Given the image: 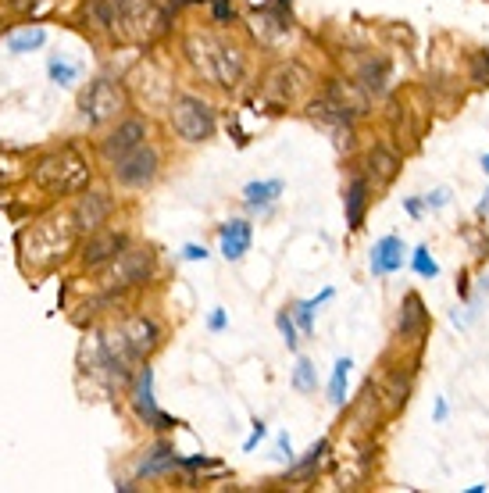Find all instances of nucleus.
Listing matches in <instances>:
<instances>
[{"label": "nucleus", "instance_id": "obj_1", "mask_svg": "<svg viewBox=\"0 0 489 493\" xmlns=\"http://www.w3.org/2000/svg\"><path fill=\"white\" fill-rule=\"evenodd\" d=\"M76 236H79V229H76V222H72V211H68V215L54 211V215L32 222V229L22 236L25 261H29L32 269H50V265H58V261H65V258L72 254Z\"/></svg>", "mask_w": 489, "mask_h": 493}, {"label": "nucleus", "instance_id": "obj_2", "mask_svg": "<svg viewBox=\"0 0 489 493\" xmlns=\"http://www.w3.org/2000/svg\"><path fill=\"white\" fill-rule=\"evenodd\" d=\"M32 179L54 197H72L90 187V161L76 147H58L32 165Z\"/></svg>", "mask_w": 489, "mask_h": 493}, {"label": "nucleus", "instance_id": "obj_3", "mask_svg": "<svg viewBox=\"0 0 489 493\" xmlns=\"http://www.w3.org/2000/svg\"><path fill=\"white\" fill-rule=\"evenodd\" d=\"M154 272H158V254L150 247H125L100 269V283L107 294H122V290L147 287L154 279Z\"/></svg>", "mask_w": 489, "mask_h": 493}, {"label": "nucleus", "instance_id": "obj_4", "mask_svg": "<svg viewBox=\"0 0 489 493\" xmlns=\"http://www.w3.org/2000/svg\"><path fill=\"white\" fill-rule=\"evenodd\" d=\"M129 104H132V94H129L125 83L94 79L79 97V111L90 122V129H107V125H114L129 114Z\"/></svg>", "mask_w": 489, "mask_h": 493}, {"label": "nucleus", "instance_id": "obj_5", "mask_svg": "<svg viewBox=\"0 0 489 493\" xmlns=\"http://www.w3.org/2000/svg\"><path fill=\"white\" fill-rule=\"evenodd\" d=\"M165 111H168L172 132H176L183 143H207V140L214 136V129H218L214 107H211L207 100L194 97V94H176Z\"/></svg>", "mask_w": 489, "mask_h": 493}, {"label": "nucleus", "instance_id": "obj_6", "mask_svg": "<svg viewBox=\"0 0 489 493\" xmlns=\"http://www.w3.org/2000/svg\"><path fill=\"white\" fill-rule=\"evenodd\" d=\"M314 90V76L300 65V61H279L268 68L265 83H261V94L268 104L276 107H296V104H307Z\"/></svg>", "mask_w": 489, "mask_h": 493}, {"label": "nucleus", "instance_id": "obj_7", "mask_svg": "<svg viewBox=\"0 0 489 493\" xmlns=\"http://www.w3.org/2000/svg\"><path fill=\"white\" fill-rule=\"evenodd\" d=\"M118 32L140 47L161 40L168 32V11L158 4V0H129L125 4V14L118 22Z\"/></svg>", "mask_w": 489, "mask_h": 493}, {"label": "nucleus", "instance_id": "obj_8", "mask_svg": "<svg viewBox=\"0 0 489 493\" xmlns=\"http://www.w3.org/2000/svg\"><path fill=\"white\" fill-rule=\"evenodd\" d=\"M161 176V151L154 143H140L136 151L111 161V179L125 190H147Z\"/></svg>", "mask_w": 489, "mask_h": 493}, {"label": "nucleus", "instance_id": "obj_9", "mask_svg": "<svg viewBox=\"0 0 489 493\" xmlns=\"http://www.w3.org/2000/svg\"><path fill=\"white\" fill-rule=\"evenodd\" d=\"M147 136H150V122H147L143 114H125L122 122H114V125L104 132V140H100V158H104V161H118L122 154H129V151H136L140 143H147Z\"/></svg>", "mask_w": 489, "mask_h": 493}, {"label": "nucleus", "instance_id": "obj_10", "mask_svg": "<svg viewBox=\"0 0 489 493\" xmlns=\"http://www.w3.org/2000/svg\"><path fill=\"white\" fill-rule=\"evenodd\" d=\"M111 211H114V200L111 194H104V190H83V194H76V204H72V222H76V229H79V236H90V233H97L107 225V218H111Z\"/></svg>", "mask_w": 489, "mask_h": 493}, {"label": "nucleus", "instance_id": "obj_11", "mask_svg": "<svg viewBox=\"0 0 489 493\" xmlns=\"http://www.w3.org/2000/svg\"><path fill=\"white\" fill-rule=\"evenodd\" d=\"M132 407H136L140 422H147L150 429H161V433H165V429H176V425H179L172 415H165V411L158 407V400H154V372H150V369H140V372H136Z\"/></svg>", "mask_w": 489, "mask_h": 493}, {"label": "nucleus", "instance_id": "obj_12", "mask_svg": "<svg viewBox=\"0 0 489 493\" xmlns=\"http://www.w3.org/2000/svg\"><path fill=\"white\" fill-rule=\"evenodd\" d=\"M100 361H104V369L111 372L114 383H129V379H132V365H136L140 358H136V351L129 347L125 333L114 329V333H104V340H100Z\"/></svg>", "mask_w": 489, "mask_h": 493}, {"label": "nucleus", "instance_id": "obj_13", "mask_svg": "<svg viewBox=\"0 0 489 493\" xmlns=\"http://www.w3.org/2000/svg\"><path fill=\"white\" fill-rule=\"evenodd\" d=\"M361 172L368 176V183L376 190H390L393 183H396V176L403 172V158L393 151L390 143H372L365 151V169Z\"/></svg>", "mask_w": 489, "mask_h": 493}, {"label": "nucleus", "instance_id": "obj_14", "mask_svg": "<svg viewBox=\"0 0 489 493\" xmlns=\"http://www.w3.org/2000/svg\"><path fill=\"white\" fill-rule=\"evenodd\" d=\"M125 247H129V236L104 225V229L86 236V243L79 247V261H83V269H104V265H107L114 254H122Z\"/></svg>", "mask_w": 489, "mask_h": 493}, {"label": "nucleus", "instance_id": "obj_15", "mask_svg": "<svg viewBox=\"0 0 489 493\" xmlns=\"http://www.w3.org/2000/svg\"><path fill=\"white\" fill-rule=\"evenodd\" d=\"M325 94L336 100L340 107H347L358 122L361 118H368L372 114V94L358 83V79H347V76H332L329 83H325Z\"/></svg>", "mask_w": 489, "mask_h": 493}, {"label": "nucleus", "instance_id": "obj_16", "mask_svg": "<svg viewBox=\"0 0 489 493\" xmlns=\"http://www.w3.org/2000/svg\"><path fill=\"white\" fill-rule=\"evenodd\" d=\"M122 333H125V340H129V347L136 351L140 361L150 358V354L161 347V325H158L150 315H129V318L122 322Z\"/></svg>", "mask_w": 489, "mask_h": 493}, {"label": "nucleus", "instance_id": "obj_17", "mask_svg": "<svg viewBox=\"0 0 489 493\" xmlns=\"http://www.w3.org/2000/svg\"><path fill=\"white\" fill-rule=\"evenodd\" d=\"M368 204H372V183H368V176H365V172H354V176H350V183H347V197H343L347 229H350V233H361V229H365Z\"/></svg>", "mask_w": 489, "mask_h": 493}, {"label": "nucleus", "instance_id": "obj_18", "mask_svg": "<svg viewBox=\"0 0 489 493\" xmlns=\"http://www.w3.org/2000/svg\"><path fill=\"white\" fill-rule=\"evenodd\" d=\"M429 329V311H425V300L414 294H403L400 304V315H396V336L400 340H421Z\"/></svg>", "mask_w": 489, "mask_h": 493}, {"label": "nucleus", "instance_id": "obj_19", "mask_svg": "<svg viewBox=\"0 0 489 493\" xmlns=\"http://www.w3.org/2000/svg\"><path fill=\"white\" fill-rule=\"evenodd\" d=\"M247 72V54L236 47V43H218V54H214V83L218 87H240Z\"/></svg>", "mask_w": 489, "mask_h": 493}, {"label": "nucleus", "instance_id": "obj_20", "mask_svg": "<svg viewBox=\"0 0 489 493\" xmlns=\"http://www.w3.org/2000/svg\"><path fill=\"white\" fill-rule=\"evenodd\" d=\"M218 43H222V40H214V36H207V32H190L186 43H183V50H186V58L194 61V68L200 76H207L211 83H214V54H218Z\"/></svg>", "mask_w": 489, "mask_h": 493}, {"label": "nucleus", "instance_id": "obj_21", "mask_svg": "<svg viewBox=\"0 0 489 493\" xmlns=\"http://www.w3.org/2000/svg\"><path fill=\"white\" fill-rule=\"evenodd\" d=\"M303 107H307V114H311V118H318L321 125H332V129H354V122H358L347 107H340V104L329 97V94L311 97Z\"/></svg>", "mask_w": 489, "mask_h": 493}, {"label": "nucleus", "instance_id": "obj_22", "mask_svg": "<svg viewBox=\"0 0 489 493\" xmlns=\"http://www.w3.org/2000/svg\"><path fill=\"white\" fill-rule=\"evenodd\" d=\"M400 265H403V243H400L396 236H383V240L372 247V258H368L372 276H393Z\"/></svg>", "mask_w": 489, "mask_h": 493}, {"label": "nucleus", "instance_id": "obj_23", "mask_svg": "<svg viewBox=\"0 0 489 493\" xmlns=\"http://www.w3.org/2000/svg\"><path fill=\"white\" fill-rule=\"evenodd\" d=\"M218 236H222V254H225L229 261H240V258L250 251V240H254L250 222H243V218L225 222V225L218 229Z\"/></svg>", "mask_w": 489, "mask_h": 493}, {"label": "nucleus", "instance_id": "obj_24", "mask_svg": "<svg viewBox=\"0 0 489 493\" xmlns=\"http://www.w3.org/2000/svg\"><path fill=\"white\" fill-rule=\"evenodd\" d=\"M254 32H258V40L261 43H279V40H286L290 32H294V25H290V18L283 14V11H258L254 14Z\"/></svg>", "mask_w": 489, "mask_h": 493}, {"label": "nucleus", "instance_id": "obj_25", "mask_svg": "<svg viewBox=\"0 0 489 493\" xmlns=\"http://www.w3.org/2000/svg\"><path fill=\"white\" fill-rule=\"evenodd\" d=\"M358 83H361L372 97H386V90H390V61H386V58H368V61L358 68Z\"/></svg>", "mask_w": 489, "mask_h": 493}, {"label": "nucleus", "instance_id": "obj_26", "mask_svg": "<svg viewBox=\"0 0 489 493\" xmlns=\"http://www.w3.org/2000/svg\"><path fill=\"white\" fill-rule=\"evenodd\" d=\"M129 0H86V22L97 29H118Z\"/></svg>", "mask_w": 489, "mask_h": 493}, {"label": "nucleus", "instance_id": "obj_27", "mask_svg": "<svg viewBox=\"0 0 489 493\" xmlns=\"http://www.w3.org/2000/svg\"><path fill=\"white\" fill-rule=\"evenodd\" d=\"M407 397H411V376L403 372H390L386 383H383V404H386V415H400L407 407Z\"/></svg>", "mask_w": 489, "mask_h": 493}, {"label": "nucleus", "instance_id": "obj_28", "mask_svg": "<svg viewBox=\"0 0 489 493\" xmlns=\"http://www.w3.org/2000/svg\"><path fill=\"white\" fill-rule=\"evenodd\" d=\"M176 465H183V458L176 454V447H168V443H158L147 458H143V465H140V476H165L168 469H176Z\"/></svg>", "mask_w": 489, "mask_h": 493}, {"label": "nucleus", "instance_id": "obj_29", "mask_svg": "<svg viewBox=\"0 0 489 493\" xmlns=\"http://www.w3.org/2000/svg\"><path fill=\"white\" fill-rule=\"evenodd\" d=\"M283 179H265V183H247V190H243V200L250 204V207H272L276 200L283 197Z\"/></svg>", "mask_w": 489, "mask_h": 493}, {"label": "nucleus", "instance_id": "obj_30", "mask_svg": "<svg viewBox=\"0 0 489 493\" xmlns=\"http://www.w3.org/2000/svg\"><path fill=\"white\" fill-rule=\"evenodd\" d=\"M350 369H354L350 358H340L336 369H332V379H329V400H332L336 407L347 404V379H350Z\"/></svg>", "mask_w": 489, "mask_h": 493}, {"label": "nucleus", "instance_id": "obj_31", "mask_svg": "<svg viewBox=\"0 0 489 493\" xmlns=\"http://www.w3.org/2000/svg\"><path fill=\"white\" fill-rule=\"evenodd\" d=\"M329 297H332V290H321V297H311V300H300V304H296L294 322H296V329H300V333H311V329H314V307H318V304H325Z\"/></svg>", "mask_w": 489, "mask_h": 493}, {"label": "nucleus", "instance_id": "obj_32", "mask_svg": "<svg viewBox=\"0 0 489 493\" xmlns=\"http://www.w3.org/2000/svg\"><path fill=\"white\" fill-rule=\"evenodd\" d=\"M325 454H329V440H318V443L307 451V458H303V461L294 469V479H307V476L321 465V458H325Z\"/></svg>", "mask_w": 489, "mask_h": 493}, {"label": "nucleus", "instance_id": "obj_33", "mask_svg": "<svg viewBox=\"0 0 489 493\" xmlns=\"http://www.w3.org/2000/svg\"><path fill=\"white\" fill-rule=\"evenodd\" d=\"M294 390L296 394H314L318 390V379H314V365L307 358H300L294 369Z\"/></svg>", "mask_w": 489, "mask_h": 493}, {"label": "nucleus", "instance_id": "obj_34", "mask_svg": "<svg viewBox=\"0 0 489 493\" xmlns=\"http://www.w3.org/2000/svg\"><path fill=\"white\" fill-rule=\"evenodd\" d=\"M411 269H414L421 279H436V276H439V265L432 261L429 247H414V254H411Z\"/></svg>", "mask_w": 489, "mask_h": 493}, {"label": "nucleus", "instance_id": "obj_35", "mask_svg": "<svg viewBox=\"0 0 489 493\" xmlns=\"http://www.w3.org/2000/svg\"><path fill=\"white\" fill-rule=\"evenodd\" d=\"M43 40H47V32H43V29H29V32H22V36H14V40H11V50H14V54H25V50L43 47Z\"/></svg>", "mask_w": 489, "mask_h": 493}, {"label": "nucleus", "instance_id": "obj_36", "mask_svg": "<svg viewBox=\"0 0 489 493\" xmlns=\"http://www.w3.org/2000/svg\"><path fill=\"white\" fill-rule=\"evenodd\" d=\"M276 325H279V333H283L286 347H290V351H296V343H300V340H296V322H294V318H290L286 311H279V315H276Z\"/></svg>", "mask_w": 489, "mask_h": 493}, {"label": "nucleus", "instance_id": "obj_37", "mask_svg": "<svg viewBox=\"0 0 489 493\" xmlns=\"http://www.w3.org/2000/svg\"><path fill=\"white\" fill-rule=\"evenodd\" d=\"M50 76H54V83H58V87H68L79 72H76V65H61V61H54V65H50Z\"/></svg>", "mask_w": 489, "mask_h": 493}, {"label": "nucleus", "instance_id": "obj_38", "mask_svg": "<svg viewBox=\"0 0 489 493\" xmlns=\"http://www.w3.org/2000/svg\"><path fill=\"white\" fill-rule=\"evenodd\" d=\"M472 76H475V83H489V58L486 54H475V58H472Z\"/></svg>", "mask_w": 489, "mask_h": 493}, {"label": "nucleus", "instance_id": "obj_39", "mask_svg": "<svg viewBox=\"0 0 489 493\" xmlns=\"http://www.w3.org/2000/svg\"><path fill=\"white\" fill-rule=\"evenodd\" d=\"M7 4V11H14V14H32L36 7H40V0H4Z\"/></svg>", "mask_w": 489, "mask_h": 493}, {"label": "nucleus", "instance_id": "obj_40", "mask_svg": "<svg viewBox=\"0 0 489 493\" xmlns=\"http://www.w3.org/2000/svg\"><path fill=\"white\" fill-rule=\"evenodd\" d=\"M211 11H214V22H229L232 18V4L229 0H211Z\"/></svg>", "mask_w": 489, "mask_h": 493}, {"label": "nucleus", "instance_id": "obj_41", "mask_svg": "<svg viewBox=\"0 0 489 493\" xmlns=\"http://www.w3.org/2000/svg\"><path fill=\"white\" fill-rule=\"evenodd\" d=\"M447 200H450L447 190H436V194H429V197H425V207H436V211H439V207H447Z\"/></svg>", "mask_w": 489, "mask_h": 493}, {"label": "nucleus", "instance_id": "obj_42", "mask_svg": "<svg viewBox=\"0 0 489 493\" xmlns=\"http://www.w3.org/2000/svg\"><path fill=\"white\" fill-rule=\"evenodd\" d=\"M261 440H265V422H254V436L247 440V451H254Z\"/></svg>", "mask_w": 489, "mask_h": 493}, {"label": "nucleus", "instance_id": "obj_43", "mask_svg": "<svg viewBox=\"0 0 489 493\" xmlns=\"http://www.w3.org/2000/svg\"><path fill=\"white\" fill-rule=\"evenodd\" d=\"M403 207H407V215H411V218H421V200L418 197H407L403 200Z\"/></svg>", "mask_w": 489, "mask_h": 493}, {"label": "nucleus", "instance_id": "obj_44", "mask_svg": "<svg viewBox=\"0 0 489 493\" xmlns=\"http://www.w3.org/2000/svg\"><path fill=\"white\" fill-rule=\"evenodd\" d=\"M186 258H190V261H200V258H207V251L196 247V243H190V247H186Z\"/></svg>", "mask_w": 489, "mask_h": 493}, {"label": "nucleus", "instance_id": "obj_45", "mask_svg": "<svg viewBox=\"0 0 489 493\" xmlns=\"http://www.w3.org/2000/svg\"><path fill=\"white\" fill-rule=\"evenodd\" d=\"M190 4H211V0H168L172 11H183V7H190Z\"/></svg>", "mask_w": 489, "mask_h": 493}, {"label": "nucleus", "instance_id": "obj_46", "mask_svg": "<svg viewBox=\"0 0 489 493\" xmlns=\"http://www.w3.org/2000/svg\"><path fill=\"white\" fill-rule=\"evenodd\" d=\"M211 329H214V333L225 329V311H214V315H211Z\"/></svg>", "mask_w": 489, "mask_h": 493}, {"label": "nucleus", "instance_id": "obj_47", "mask_svg": "<svg viewBox=\"0 0 489 493\" xmlns=\"http://www.w3.org/2000/svg\"><path fill=\"white\" fill-rule=\"evenodd\" d=\"M443 418H447V400L439 397V400H436V422H443Z\"/></svg>", "mask_w": 489, "mask_h": 493}, {"label": "nucleus", "instance_id": "obj_48", "mask_svg": "<svg viewBox=\"0 0 489 493\" xmlns=\"http://www.w3.org/2000/svg\"><path fill=\"white\" fill-rule=\"evenodd\" d=\"M483 172H486V176H489V154H486V158H483Z\"/></svg>", "mask_w": 489, "mask_h": 493}]
</instances>
